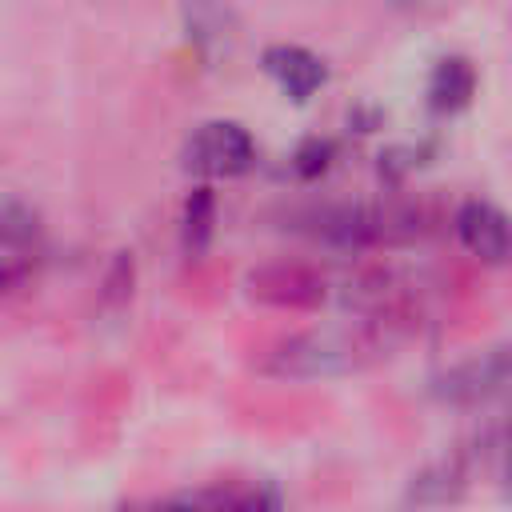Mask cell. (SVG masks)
I'll use <instances>...</instances> for the list:
<instances>
[{"instance_id": "cell-1", "label": "cell", "mask_w": 512, "mask_h": 512, "mask_svg": "<svg viewBox=\"0 0 512 512\" xmlns=\"http://www.w3.org/2000/svg\"><path fill=\"white\" fill-rule=\"evenodd\" d=\"M256 148H252V136L232 124V120H212L204 128H196V136L188 140V168L204 172V176H236L252 164Z\"/></svg>"}, {"instance_id": "cell-2", "label": "cell", "mask_w": 512, "mask_h": 512, "mask_svg": "<svg viewBox=\"0 0 512 512\" xmlns=\"http://www.w3.org/2000/svg\"><path fill=\"white\" fill-rule=\"evenodd\" d=\"M456 232H460L464 248L484 256V260H504L508 256V220L488 200H468L456 216Z\"/></svg>"}, {"instance_id": "cell-3", "label": "cell", "mask_w": 512, "mask_h": 512, "mask_svg": "<svg viewBox=\"0 0 512 512\" xmlns=\"http://www.w3.org/2000/svg\"><path fill=\"white\" fill-rule=\"evenodd\" d=\"M264 68H268V72L276 76V84H280L288 96H296V100L312 96V92L324 84V64H320L312 52L296 48V44H276V48H268V52H264Z\"/></svg>"}, {"instance_id": "cell-4", "label": "cell", "mask_w": 512, "mask_h": 512, "mask_svg": "<svg viewBox=\"0 0 512 512\" xmlns=\"http://www.w3.org/2000/svg\"><path fill=\"white\" fill-rule=\"evenodd\" d=\"M472 88H476V72H472L468 60L448 56V60H440V64L432 68V80H428L432 108H440V112H456V108L468 104Z\"/></svg>"}, {"instance_id": "cell-5", "label": "cell", "mask_w": 512, "mask_h": 512, "mask_svg": "<svg viewBox=\"0 0 512 512\" xmlns=\"http://www.w3.org/2000/svg\"><path fill=\"white\" fill-rule=\"evenodd\" d=\"M328 152H332V148H328L324 140H312V144H308V148L296 156V160H304V164H300V172H320V168L328 164V160H324Z\"/></svg>"}, {"instance_id": "cell-6", "label": "cell", "mask_w": 512, "mask_h": 512, "mask_svg": "<svg viewBox=\"0 0 512 512\" xmlns=\"http://www.w3.org/2000/svg\"><path fill=\"white\" fill-rule=\"evenodd\" d=\"M252 512H272V508H252Z\"/></svg>"}]
</instances>
